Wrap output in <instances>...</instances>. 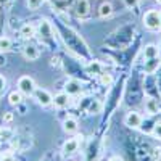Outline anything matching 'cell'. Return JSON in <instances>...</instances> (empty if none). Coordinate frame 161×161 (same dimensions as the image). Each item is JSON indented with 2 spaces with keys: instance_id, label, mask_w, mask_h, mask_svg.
I'll return each mask as SVG.
<instances>
[{
  "instance_id": "obj_13",
  "label": "cell",
  "mask_w": 161,
  "mask_h": 161,
  "mask_svg": "<svg viewBox=\"0 0 161 161\" xmlns=\"http://www.w3.org/2000/svg\"><path fill=\"white\" fill-rule=\"evenodd\" d=\"M74 10H76L77 16H86L89 13V2H87V0H77Z\"/></svg>"
},
{
  "instance_id": "obj_29",
  "label": "cell",
  "mask_w": 161,
  "mask_h": 161,
  "mask_svg": "<svg viewBox=\"0 0 161 161\" xmlns=\"http://www.w3.org/2000/svg\"><path fill=\"white\" fill-rule=\"evenodd\" d=\"M0 3H3V5H5V3H8V0H0Z\"/></svg>"
},
{
  "instance_id": "obj_12",
  "label": "cell",
  "mask_w": 161,
  "mask_h": 161,
  "mask_svg": "<svg viewBox=\"0 0 161 161\" xmlns=\"http://www.w3.org/2000/svg\"><path fill=\"white\" fill-rule=\"evenodd\" d=\"M113 15V5L110 2H103L98 7V16L100 18H110Z\"/></svg>"
},
{
  "instance_id": "obj_19",
  "label": "cell",
  "mask_w": 161,
  "mask_h": 161,
  "mask_svg": "<svg viewBox=\"0 0 161 161\" xmlns=\"http://www.w3.org/2000/svg\"><path fill=\"white\" fill-rule=\"evenodd\" d=\"M44 0H28V7L29 10H39L40 7H42Z\"/></svg>"
},
{
  "instance_id": "obj_25",
  "label": "cell",
  "mask_w": 161,
  "mask_h": 161,
  "mask_svg": "<svg viewBox=\"0 0 161 161\" xmlns=\"http://www.w3.org/2000/svg\"><path fill=\"white\" fill-rule=\"evenodd\" d=\"M2 161H16V159H13L10 155H5V156H2Z\"/></svg>"
},
{
  "instance_id": "obj_2",
  "label": "cell",
  "mask_w": 161,
  "mask_h": 161,
  "mask_svg": "<svg viewBox=\"0 0 161 161\" xmlns=\"http://www.w3.org/2000/svg\"><path fill=\"white\" fill-rule=\"evenodd\" d=\"M18 90L23 93V95H34L36 92V82L31 76H21L18 79Z\"/></svg>"
},
{
  "instance_id": "obj_4",
  "label": "cell",
  "mask_w": 161,
  "mask_h": 161,
  "mask_svg": "<svg viewBox=\"0 0 161 161\" xmlns=\"http://www.w3.org/2000/svg\"><path fill=\"white\" fill-rule=\"evenodd\" d=\"M34 98L37 100V103L40 106H48L53 103V97L45 90V89H36L34 92Z\"/></svg>"
},
{
  "instance_id": "obj_5",
  "label": "cell",
  "mask_w": 161,
  "mask_h": 161,
  "mask_svg": "<svg viewBox=\"0 0 161 161\" xmlns=\"http://www.w3.org/2000/svg\"><path fill=\"white\" fill-rule=\"evenodd\" d=\"M159 66H161V60L159 57H155V58H148V60H145V64H143V71L145 74H155L158 69H159Z\"/></svg>"
},
{
  "instance_id": "obj_22",
  "label": "cell",
  "mask_w": 161,
  "mask_h": 161,
  "mask_svg": "<svg viewBox=\"0 0 161 161\" xmlns=\"http://www.w3.org/2000/svg\"><path fill=\"white\" fill-rule=\"evenodd\" d=\"M123 2H124V5H126L127 8H134V7H137L139 0H123Z\"/></svg>"
},
{
  "instance_id": "obj_16",
  "label": "cell",
  "mask_w": 161,
  "mask_h": 161,
  "mask_svg": "<svg viewBox=\"0 0 161 161\" xmlns=\"http://www.w3.org/2000/svg\"><path fill=\"white\" fill-rule=\"evenodd\" d=\"M8 102H10V105H13V106L19 105V103L23 102V93H21L19 90H13L10 95H8Z\"/></svg>"
},
{
  "instance_id": "obj_24",
  "label": "cell",
  "mask_w": 161,
  "mask_h": 161,
  "mask_svg": "<svg viewBox=\"0 0 161 161\" xmlns=\"http://www.w3.org/2000/svg\"><path fill=\"white\" fill-rule=\"evenodd\" d=\"M108 161H124V159L121 158V156H116V155H114V156H111V158H110Z\"/></svg>"
},
{
  "instance_id": "obj_21",
  "label": "cell",
  "mask_w": 161,
  "mask_h": 161,
  "mask_svg": "<svg viewBox=\"0 0 161 161\" xmlns=\"http://www.w3.org/2000/svg\"><path fill=\"white\" fill-rule=\"evenodd\" d=\"M5 90H7V79L0 74V95H2Z\"/></svg>"
},
{
  "instance_id": "obj_28",
  "label": "cell",
  "mask_w": 161,
  "mask_h": 161,
  "mask_svg": "<svg viewBox=\"0 0 161 161\" xmlns=\"http://www.w3.org/2000/svg\"><path fill=\"white\" fill-rule=\"evenodd\" d=\"M158 86H159V90H161V76L158 77Z\"/></svg>"
},
{
  "instance_id": "obj_15",
  "label": "cell",
  "mask_w": 161,
  "mask_h": 161,
  "mask_svg": "<svg viewBox=\"0 0 161 161\" xmlns=\"http://www.w3.org/2000/svg\"><path fill=\"white\" fill-rule=\"evenodd\" d=\"M19 34H21V37H23V39H31V37L36 34V28H34V26H32L31 23H28V24H24L23 28H21Z\"/></svg>"
},
{
  "instance_id": "obj_30",
  "label": "cell",
  "mask_w": 161,
  "mask_h": 161,
  "mask_svg": "<svg viewBox=\"0 0 161 161\" xmlns=\"http://www.w3.org/2000/svg\"><path fill=\"white\" fill-rule=\"evenodd\" d=\"M156 3H158V5H161V0H156Z\"/></svg>"
},
{
  "instance_id": "obj_10",
  "label": "cell",
  "mask_w": 161,
  "mask_h": 161,
  "mask_svg": "<svg viewBox=\"0 0 161 161\" xmlns=\"http://www.w3.org/2000/svg\"><path fill=\"white\" fill-rule=\"evenodd\" d=\"M159 55V48L155 45V44H148L143 47V58L148 60V58H155Z\"/></svg>"
},
{
  "instance_id": "obj_3",
  "label": "cell",
  "mask_w": 161,
  "mask_h": 161,
  "mask_svg": "<svg viewBox=\"0 0 161 161\" xmlns=\"http://www.w3.org/2000/svg\"><path fill=\"white\" fill-rule=\"evenodd\" d=\"M124 123H126V126L130 127V129H139V127L142 126V123H143V118H142V114L137 113V111H129V113L126 114V118H124Z\"/></svg>"
},
{
  "instance_id": "obj_14",
  "label": "cell",
  "mask_w": 161,
  "mask_h": 161,
  "mask_svg": "<svg viewBox=\"0 0 161 161\" xmlns=\"http://www.w3.org/2000/svg\"><path fill=\"white\" fill-rule=\"evenodd\" d=\"M80 90H82V87H80V84L77 80H69V82L66 84V93H68V95H77Z\"/></svg>"
},
{
  "instance_id": "obj_9",
  "label": "cell",
  "mask_w": 161,
  "mask_h": 161,
  "mask_svg": "<svg viewBox=\"0 0 161 161\" xmlns=\"http://www.w3.org/2000/svg\"><path fill=\"white\" fill-rule=\"evenodd\" d=\"M77 139H79V137H76V139H68V142L63 145V152H64L66 155H71V153L77 152V148H79V140H77Z\"/></svg>"
},
{
  "instance_id": "obj_7",
  "label": "cell",
  "mask_w": 161,
  "mask_h": 161,
  "mask_svg": "<svg viewBox=\"0 0 161 161\" xmlns=\"http://www.w3.org/2000/svg\"><path fill=\"white\" fill-rule=\"evenodd\" d=\"M68 103H69V95L66 92H60V93H57L55 97H53V105H55V108H66L68 106Z\"/></svg>"
},
{
  "instance_id": "obj_17",
  "label": "cell",
  "mask_w": 161,
  "mask_h": 161,
  "mask_svg": "<svg viewBox=\"0 0 161 161\" xmlns=\"http://www.w3.org/2000/svg\"><path fill=\"white\" fill-rule=\"evenodd\" d=\"M10 48H11V40L7 36H2L0 37V52H7Z\"/></svg>"
},
{
  "instance_id": "obj_11",
  "label": "cell",
  "mask_w": 161,
  "mask_h": 161,
  "mask_svg": "<svg viewBox=\"0 0 161 161\" xmlns=\"http://www.w3.org/2000/svg\"><path fill=\"white\" fill-rule=\"evenodd\" d=\"M23 55H24V58H26V60L34 61V60H37V58H39V50H37V47H34V45H28V47H24Z\"/></svg>"
},
{
  "instance_id": "obj_27",
  "label": "cell",
  "mask_w": 161,
  "mask_h": 161,
  "mask_svg": "<svg viewBox=\"0 0 161 161\" xmlns=\"http://www.w3.org/2000/svg\"><path fill=\"white\" fill-rule=\"evenodd\" d=\"M2 137H3V127L0 126V139H2Z\"/></svg>"
},
{
  "instance_id": "obj_20",
  "label": "cell",
  "mask_w": 161,
  "mask_h": 161,
  "mask_svg": "<svg viewBox=\"0 0 161 161\" xmlns=\"http://www.w3.org/2000/svg\"><path fill=\"white\" fill-rule=\"evenodd\" d=\"M152 134H153V137H155V139L161 140V123H156V124L153 126V129H152Z\"/></svg>"
},
{
  "instance_id": "obj_23",
  "label": "cell",
  "mask_w": 161,
  "mask_h": 161,
  "mask_svg": "<svg viewBox=\"0 0 161 161\" xmlns=\"http://www.w3.org/2000/svg\"><path fill=\"white\" fill-rule=\"evenodd\" d=\"M2 119H3V123H11V121H13V113H10V111L3 113Z\"/></svg>"
},
{
  "instance_id": "obj_18",
  "label": "cell",
  "mask_w": 161,
  "mask_h": 161,
  "mask_svg": "<svg viewBox=\"0 0 161 161\" xmlns=\"http://www.w3.org/2000/svg\"><path fill=\"white\" fill-rule=\"evenodd\" d=\"M100 82L103 84V86H111V82H113V77H111V74H108V73H102L100 74Z\"/></svg>"
},
{
  "instance_id": "obj_6",
  "label": "cell",
  "mask_w": 161,
  "mask_h": 161,
  "mask_svg": "<svg viewBox=\"0 0 161 161\" xmlns=\"http://www.w3.org/2000/svg\"><path fill=\"white\" fill-rule=\"evenodd\" d=\"M143 106H145V111L148 113V114H158L159 113V103H158V100L155 98V97H147L145 98V102H143Z\"/></svg>"
},
{
  "instance_id": "obj_8",
  "label": "cell",
  "mask_w": 161,
  "mask_h": 161,
  "mask_svg": "<svg viewBox=\"0 0 161 161\" xmlns=\"http://www.w3.org/2000/svg\"><path fill=\"white\" fill-rule=\"evenodd\" d=\"M77 127H79V124H77V121H76L74 118L68 116V118L64 119V123H63V129H64V132H66V134H74V132H77Z\"/></svg>"
},
{
  "instance_id": "obj_26",
  "label": "cell",
  "mask_w": 161,
  "mask_h": 161,
  "mask_svg": "<svg viewBox=\"0 0 161 161\" xmlns=\"http://www.w3.org/2000/svg\"><path fill=\"white\" fill-rule=\"evenodd\" d=\"M155 155L156 156H161V148H155Z\"/></svg>"
},
{
  "instance_id": "obj_1",
  "label": "cell",
  "mask_w": 161,
  "mask_h": 161,
  "mask_svg": "<svg viewBox=\"0 0 161 161\" xmlns=\"http://www.w3.org/2000/svg\"><path fill=\"white\" fill-rule=\"evenodd\" d=\"M143 24L148 31H159L161 29V11L148 10L143 15Z\"/></svg>"
}]
</instances>
